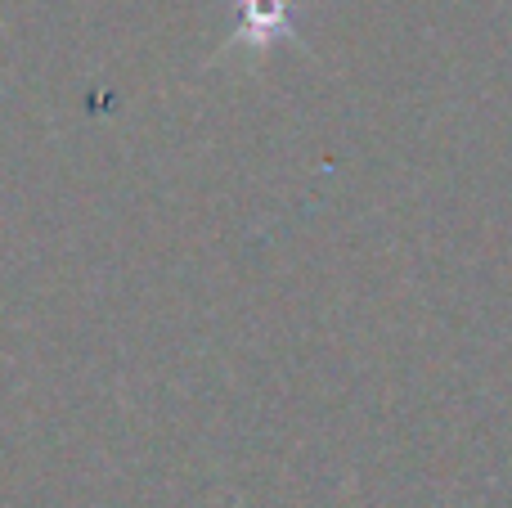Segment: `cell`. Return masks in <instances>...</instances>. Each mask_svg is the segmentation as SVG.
I'll list each match as a JSON object with an SVG mask.
<instances>
[{
	"mask_svg": "<svg viewBox=\"0 0 512 508\" xmlns=\"http://www.w3.org/2000/svg\"><path fill=\"white\" fill-rule=\"evenodd\" d=\"M288 0H239V18L248 27L252 45H270L274 36H292L288 27Z\"/></svg>",
	"mask_w": 512,
	"mask_h": 508,
	"instance_id": "obj_1",
	"label": "cell"
}]
</instances>
